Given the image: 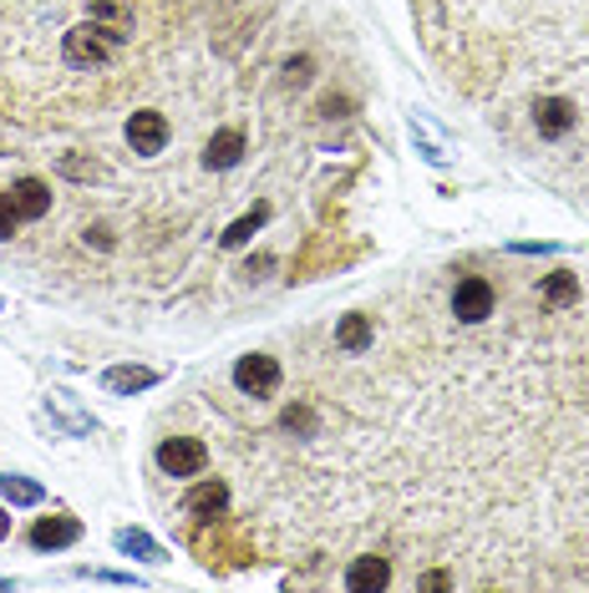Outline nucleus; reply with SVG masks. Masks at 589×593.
<instances>
[{
  "instance_id": "obj_13",
  "label": "nucleus",
  "mask_w": 589,
  "mask_h": 593,
  "mask_svg": "<svg viewBox=\"0 0 589 593\" xmlns=\"http://www.w3.org/2000/svg\"><path fill=\"white\" fill-rule=\"evenodd\" d=\"M0 498H11V502H41V487L37 482H21V477H0Z\"/></svg>"
},
{
  "instance_id": "obj_4",
  "label": "nucleus",
  "mask_w": 589,
  "mask_h": 593,
  "mask_svg": "<svg viewBox=\"0 0 589 593\" xmlns=\"http://www.w3.org/2000/svg\"><path fill=\"white\" fill-rule=\"evenodd\" d=\"M280 360L275 356H240V366H234V386H240V396H254V401H265V396L280 391Z\"/></svg>"
},
{
  "instance_id": "obj_6",
  "label": "nucleus",
  "mask_w": 589,
  "mask_h": 593,
  "mask_svg": "<svg viewBox=\"0 0 589 593\" xmlns=\"http://www.w3.org/2000/svg\"><path fill=\"white\" fill-rule=\"evenodd\" d=\"M386 583H392V563H386L382 553L351 558V569H346V589L366 593V589H386Z\"/></svg>"
},
{
  "instance_id": "obj_11",
  "label": "nucleus",
  "mask_w": 589,
  "mask_h": 593,
  "mask_svg": "<svg viewBox=\"0 0 589 593\" xmlns=\"http://www.w3.org/2000/svg\"><path fill=\"white\" fill-rule=\"evenodd\" d=\"M539 295H544V305L565 309V305H575V299H579V279H575V274H569V269H554L549 279H544V289H539Z\"/></svg>"
},
{
  "instance_id": "obj_3",
  "label": "nucleus",
  "mask_w": 589,
  "mask_h": 593,
  "mask_svg": "<svg viewBox=\"0 0 589 593\" xmlns=\"http://www.w3.org/2000/svg\"><path fill=\"white\" fill-rule=\"evenodd\" d=\"M169 137H173V127L158 108H138L133 117H128V147H133L138 157H158L169 147Z\"/></svg>"
},
{
  "instance_id": "obj_7",
  "label": "nucleus",
  "mask_w": 589,
  "mask_h": 593,
  "mask_svg": "<svg viewBox=\"0 0 589 593\" xmlns=\"http://www.w3.org/2000/svg\"><path fill=\"white\" fill-rule=\"evenodd\" d=\"M244 157V132L240 127H219L214 137L204 143V163L214 167V173H224V167H234Z\"/></svg>"
},
{
  "instance_id": "obj_16",
  "label": "nucleus",
  "mask_w": 589,
  "mask_h": 593,
  "mask_svg": "<svg viewBox=\"0 0 589 593\" xmlns=\"http://www.w3.org/2000/svg\"><path fill=\"white\" fill-rule=\"evenodd\" d=\"M0 538H11V518H6V508H0Z\"/></svg>"
},
{
  "instance_id": "obj_8",
  "label": "nucleus",
  "mask_w": 589,
  "mask_h": 593,
  "mask_svg": "<svg viewBox=\"0 0 589 593\" xmlns=\"http://www.w3.org/2000/svg\"><path fill=\"white\" fill-rule=\"evenodd\" d=\"M224 502H229V487L224 482H199L189 498H183V512H189V518H199V522H214L219 512H224Z\"/></svg>"
},
{
  "instance_id": "obj_15",
  "label": "nucleus",
  "mask_w": 589,
  "mask_h": 593,
  "mask_svg": "<svg viewBox=\"0 0 589 593\" xmlns=\"http://www.w3.org/2000/svg\"><path fill=\"white\" fill-rule=\"evenodd\" d=\"M118 543H122V548H128V553H133V548H138V553H153V543H148V538H143V533H122V538H118Z\"/></svg>"
},
{
  "instance_id": "obj_2",
  "label": "nucleus",
  "mask_w": 589,
  "mask_h": 593,
  "mask_svg": "<svg viewBox=\"0 0 589 593\" xmlns=\"http://www.w3.org/2000/svg\"><path fill=\"white\" fill-rule=\"evenodd\" d=\"M209 467V447L199 437H169L158 447V472L163 477H199Z\"/></svg>"
},
{
  "instance_id": "obj_10",
  "label": "nucleus",
  "mask_w": 589,
  "mask_h": 593,
  "mask_svg": "<svg viewBox=\"0 0 589 593\" xmlns=\"http://www.w3.org/2000/svg\"><path fill=\"white\" fill-rule=\"evenodd\" d=\"M336 345L346 356H362L366 345H372V320H366V315H346V320L336 325Z\"/></svg>"
},
{
  "instance_id": "obj_9",
  "label": "nucleus",
  "mask_w": 589,
  "mask_h": 593,
  "mask_svg": "<svg viewBox=\"0 0 589 593\" xmlns=\"http://www.w3.org/2000/svg\"><path fill=\"white\" fill-rule=\"evenodd\" d=\"M82 538V522L67 518V512H57V518H41L37 528H31V543L37 548H67Z\"/></svg>"
},
{
  "instance_id": "obj_1",
  "label": "nucleus",
  "mask_w": 589,
  "mask_h": 593,
  "mask_svg": "<svg viewBox=\"0 0 589 593\" xmlns=\"http://www.w3.org/2000/svg\"><path fill=\"white\" fill-rule=\"evenodd\" d=\"M494 309H498V289L488 285L483 274H468V279H457L453 285V315L463 325H483Z\"/></svg>"
},
{
  "instance_id": "obj_14",
  "label": "nucleus",
  "mask_w": 589,
  "mask_h": 593,
  "mask_svg": "<svg viewBox=\"0 0 589 593\" xmlns=\"http://www.w3.org/2000/svg\"><path fill=\"white\" fill-rule=\"evenodd\" d=\"M16 234V214H11V203H6V193H0V238H11Z\"/></svg>"
},
{
  "instance_id": "obj_12",
  "label": "nucleus",
  "mask_w": 589,
  "mask_h": 593,
  "mask_svg": "<svg viewBox=\"0 0 589 593\" xmlns=\"http://www.w3.org/2000/svg\"><path fill=\"white\" fill-rule=\"evenodd\" d=\"M143 386H153V370H143V366L108 370V391H143Z\"/></svg>"
},
{
  "instance_id": "obj_5",
  "label": "nucleus",
  "mask_w": 589,
  "mask_h": 593,
  "mask_svg": "<svg viewBox=\"0 0 589 593\" xmlns=\"http://www.w3.org/2000/svg\"><path fill=\"white\" fill-rule=\"evenodd\" d=\"M575 122H579V108L565 102V96H539V102H534V127H539V137H549V143L565 137Z\"/></svg>"
}]
</instances>
